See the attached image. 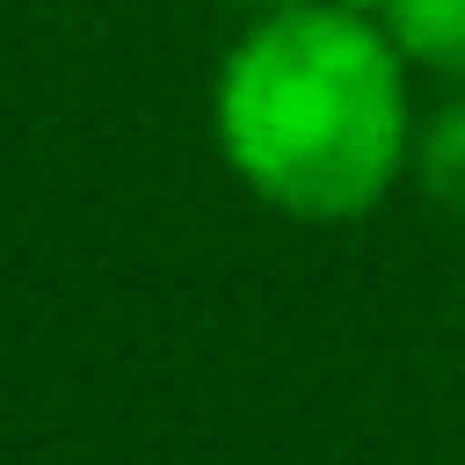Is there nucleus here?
Masks as SVG:
<instances>
[{
  "label": "nucleus",
  "mask_w": 465,
  "mask_h": 465,
  "mask_svg": "<svg viewBox=\"0 0 465 465\" xmlns=\"http://www.w3.org/2000/svg\"><path fill=\"white\" fill-rule=\"evenodd\" d=\"M392 36L327 0L247 15L211 73V145L225 174L291 225H356L414 153V87Z\"/></svg>",
  "instance_id": "nucleus-1"
},
{
  "label": "nucleus",
  "mask_w": 465,
  "mask_h": 465,
  "mask_svg": "<svg viewBox=\"0 0 465 465\" xmlns=\"http://www.w3.org/2000/svg\"><path fill=\"white\" fill-rule=\"evenodd\" d=\"M225 7H240V15H262V7H283V0H225Z\"/></svg>",
  "instance_id": "nucleus-5"
},
{
  "label": "nucleus",
  "mask_w": 465,
  "mask_h": 465,
  "mask_svg": "<svg viewBox=\"0 0 465 465\" xmlns=\"http://www.w3.org/2000/svg\"><path fill=\"white\" fill-rule=\"evenodd\" d=\"M327 7H341V15H363V22H378L392 0H327Z\"/></svg>",
  "instance_id": "nucleus-4"
},
{
  "label": "nucleus",
  "mask_w": 465,
  "mask_h": 465,
  "mask_svg": "<svg viewBox=\"0 0 465 465\" xmlns=\"http://www.w3.org/2000/svg\"><path fill=\"white\" fill-rule=\"evenodd\" d=\"M378 29L407 58V73H436V80L465 87V0H392L378 15Z\"/></svg>",
  "instance_id": "nucleus-2"
},
{
  "label": "nucleus",
  "mask_w": 465,
  "mask_h": 465,
  "mask_svg": "<svg viewBox=\"0 0 465 465\" xmlns=\"http://www.w3.org/2000/svg\"><path fill=\"white\" fill-rule=\"evenodd\" d=\"M407 182L436 203V211H450V218H465V87H450L421 124H414V153H407Z\"/></svg>",
  "instance_id": "nucleus-3"
}]
</instances>
